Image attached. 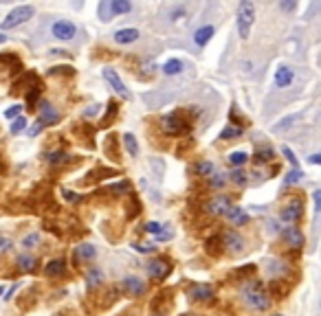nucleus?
Returning <instances> with one entry per match:
<instances>
[{
  "label": "nucleus",
  "instance_id": "f257e3e1",
  "mask_svg": "<svg viewBox=\"0 0 321 316\" xmlns=\"http://www.w3.org/2000/svg\"><path fill=\"white\" fill-rule=\"evenodd\" d=\"M242 299L244 303L251 307V310H268V305H271V299H268V295L264 290H262V285L258 281H249L242 288Z\"/></svg>",
  "mask_w": 321,
  "mask_h": 316
},
{
  "label": "nucleus",
  "instance_id": "f03ea898",
  "mask_svg": "<svg viewBox=\"0 0 321 316\" xmlns=\"http://www.w3.org/2000/svg\"><path fill=\"white\" fill-rule=\"evenodd\" d=\"M253 22H255V7L251 0H242V3L238 5V33L242 40L249 38Z\"/></svg>",
  "mask_w": 321,
  "mask_h": 316
},
{
  "label": "nucleus",
  "instance_id": "7ed1b4c3",
  "mask_svg": "<svg viewBox=\"0 0 321 316\" xmlns=\"http://www.w3.org/2000/svg\"><path fill=\"white\" fill-rule=\"evenodd\" d=\"M33 13H35V9H33L31 5H20V7H16L13 11H9V16L3 20V25H0V27H3V29L20 27V25H25L27 20H31Z\"/></svg>",
  "mask_w": 321,
  "mask_h": 316
},
{
  "label": "nucleus",
  "instance_id": "20e7f679",
  "mask_svg": "<svg viewBox=\"0 0 321 316\" xmlns=\"http://www.w3.org/2000/svg\"><path fill=\"white\" fill-rule=\"evenodd\" d=\"M161 128H163L165 134L176 136V134H183L187 130V123L180 119V112H172V114H165L163 119H161Z\"/></svg>",
  "mask_w": 321,
  "mask_h": 316
},
{
  "label": "nucleus",
  "instance_id": "39448f33",
  "mask_svg": "<svg viewBox=\"0 0 321 316\" xmlns=\"http://www.w3.org/2000/svg\"><path fill=\"white\" fill-rule=\"evenodd\" d=\"M101 75H104L106 82L112 86V90H114V92H119L123 99H130V90L126 88V84L121 82V77L117 75V72H114L112 68H104V70H101Z\"/></svg>",
  "mask_w": 321,
  "mask_h": 316
},
{
  "label": "nucleus",
  "instance_id": "423d86ee",
  "mask_svg": "<svg viewBox=\"0 0 321 316\" xmlns=\"http://www.w3.org/2000/svg\"><path fill=\"white\" fill-rule=\"evenodd\" d=\"M51 31H53V35L57 40H73L75 38V33H77V27L68 20H57Z\"/></svg>",
  "mask_w": 321,
  "mask_h": 316
},
{
  "label": "nucleus",
  "instance_id": "0eeeda50",
  "mask_svg": "<svg viewBox=\"0 0 321 316\" xmlns=\"http://www.w3.org/2000/svg\"><path fill=\"white\" fill-rule=\"evenodd\" d=\"M302 211H304V204H302V200H293L290 204H286V207L282 209L280 217L284 220V222H288V226H290V224H295L297 220L302 217Z\"/></svg>",
  "mask_w": 321,
  "mask_h": 316
},
{
  "label": "nucleus",
  "instance_id": "6e6552de",
  "mask_svg": "<svg viewBox=\"0 0 321 316\" xmlns=\"http://www.w3.org/2000/svg\"><path fill=\"white\" fill-rule=\"evenodd\" d=\"M229 209H231V200L227 196H216L207 202V213H211V215H227Z\"/></svg>",
  "mask_w": 321,
  "mask_h": 316
},
{
  "label": "nucleus",
  "instance_id": "1a4fd4ad",
  "mask_svg": "<svg viewBox=\"0 0 321 316\" xmlns=\"http://www.w3.org/2000/svg\"><path fill=\"white\" fill-rule=\"evenodd\" d=\"M40 123L42 126H55L57 121H60V112L51 106V104H47V101H40Z\"/></svg>",
  "mask_w": 321,
  "mask_h": 316
},
{
  "label": "nucleus",
  "instance_id": "9d476101",
  "mask_svg": "<svg viewBox=\"0 0 321 316\" xmlns=\"http://www.w3.org/2000/svg\"><path fill=\"white\" fill-rule=\"evenodd\" d=\"M121 288L126 290L130 297H141L143 292H145V283L139 277H126L121 281Z\"/></svg>",
  "mask_w": 321,
  "mask_h": 316
},
{
  "label": "nucleus",
  "instance_id": "9b49d317",
  "mask_svg": "<svg viewBox=\"0 0 321 316\" xmlns=\"http://www.w3.org/2000/svg\"><path fill=\"white\" fill-rule=\"evenodd\" d=\"M222 241H224V246H227L231 253H236V255L244 251V239L240 237V235H238L236 231H224Z\"/></svg>",
  "mask_w": 321,
  "mask_h": 316
},
{
  "label": "nucleus",
  "instance_id": "f8f14e48",
  "mask_svg": "<svg viewBox=\"0 0 321 316\" xmlns=\"http://www.w3.org/2000/svg\"><path fill=\"white\" fill-rule=\"evenodd\" d=\"M282 237L290 248H302L304 246V235L299 229H295V226H286V229L282 231Z\"/></svg>",
  "mask_w": 321,
  "mask_h": 316
},
{
  "label": "nucleus",
  "instance_id": "ddd939ff",
  "mask_svg": "<svg viewBox=\"0 0 321 316\" xmlns=\"http://www.w3.org/2000/svg\"><path fill=\"white\" fill-rule=\"evenodd\" d=\"M170 270H172V266L165 259H156V261L148 263V275L152 279H165L167 275H170Z\"/></svg>",
  "mask_w": 321,
  "mask_h": 316
},
{
  "label": "nucleus",
  "instance_id": "4468645a",
  "mask_svg": "<svg viewBox=\"0 0 321 316\" xmlns=\"http://www.w3.org/2000/svg\"><path fill=\"white\" fill-rule=\"evenodd\" d=\"M172 97H174V94H172V92H167V90H156V92H148V94H143L145 104L152 106V108H161V106H165Z\"/></svg>",
  "mask_w": 321,
  "mask_h": 316
},
{
  "label": "nucleus",
  "instance_id": "2eb2a0df",
  "mask_svg": "<svg viewBox=\"0 0 321 316\" xmlns=\"http://www.w3.org/2000/svg\"><path fill=\"white\" fill-rule=\"evenodd\" d=\"M187 295H189V299H192V301H207V299L214 297V290H211V285L196 283V285H192V288H189Z\"/></svg>",
  "mask_w": 321,
  "mask_h": 316
},
{
  "label": "nucleus",
  "instance_id": "dca6fc26",
  "mask_svg": "<svg viewBox=\"0 0 321 316\" xmlns=\"http://www.w3.org/2000/svg\"><path fill=\"white\" fill-rule=\"evenodd\" d=\"M293 70L288 68V66H280V68L275 70V86L277 88H286V86H290L293 84Z\"/></svg>",
  "mask_w": 321,
  "mask_h": 316
},
{
  "label": "nucleus",
  "instance_id": "f3484780",
  "mask_svg": "<svg viewBox=\"0 0 321 316\" xmlns=\"http://www.w3.org/2000/svg\"><path fill=\"white\" fill-rule=\"evenodd\" d=\"M139 40V31L136 29H119L114 33V42L119 44H130V42H136Z\"/></svg>",
  "mask_w": 321,
  "mask_h": 316
},
{
  "label": "nucleus",
  "instance_id": "a211bd4d",
  "mask_svg": "<svg viewBox=\"0 0 321 316\" xmlns=\"http://www.w3.org/2000/svg\"><path fill=\"white\" fill-rule=\"evenodd\" d=\"M227 220H229L231 224H246V222H249V215H246L244 209L231 207V209L227 211Z\"/></svg>",
  "mask_w": 321,
  "mask_h": 316
},
{
  "label": "nucleus",
  "instance_id": "6ab92c4d",
  "mask_svg": "<svg viewBox=\"0 0 321 316\" xmlns=\"http://www.w3.org/2000/svg\"><path fill=\"white\" fill-rule=\"evenodd\" d=\"M66 273V261L64 259H53L47 263V275L49 277H62Z\"/></svg>",
  "mask_w": 321,
  "mask_h": 316
},
{
  "label": "nucleus",
  "instance_id": "aec40b11",
  "mask_svg": "<svg viewBox=\"0 0 321 316\" xmlns=\"http://www.w3.org/2000/svg\"><path fill=\"white\" fill-rule=\"evenodd\" d=\"M211 35H214V27L207 25V27H200L198 31L194 33V42L198 44V46H205V44L211 40Z\"/></svg>",
  "mask_w": 321,
  "mask_h": 316
},
{
  "label": "nucleus",
  "instance_id": "412c9836",
  "mask_svg": "<svg viewBox=\"0 0 321 316\" xmlns=\"http://www.w3.org/2000/svg\"><path fill=\"white\" fill-rule=\"evenodd\" d=\"M97 257V248H95L93 244H82L77 246V259L79 261H90Z\"/></svg>",
  "mask_w": 321,
  "mask_h": 316
},
{
  "label": "nucleus",
  "instance_id": "4be33fe9",
  "mask_svg": "<svg viewBox=\"0 0 321 316\" xmlns=\"http://www.w3.org/2000/svg\"><path fill=\"white\" fill-rule=\"evenodd\" d=\"M104 281V273L99 268H93L88 275H86V290H95L97 285Z\"/></svg>",
  "mask_w": 321,
  "mask_h": 316
},
{
  "label": "nucleus",
  "instance_id": "5701e85b",
  "mask_svg": "<svg viewBox=\"0 0 321 316\" xmlns=\"http://www.w3.org/2000/svg\"><path fill=\"white\" fill-rule=\"evenodd\" d=\"M183 68H185V64L180 60H170V62H165L163 72L165 75H178V72H183Z\"/></svg>",
  "mask_w": 321,
  "mask_h": 316
},
{
  "label": "nucleus",
  "instance_id": "b1692460",
  "mask_svg": "<svg viewBox=\"0 0 321 316\" xmlns=\"http://www.w3.org/2000/svg\"><path fill=\"white\" fill-rule=\"evenodd\" d=\"M16 263H18L20 270H25V273H31V270L35 268V259H33L31 255H20L18 259H16Z\"/></svg>",
  "mask_w": 321,
  "mask_h": 316
},
{
  "label": "nucleus",
  "instance_id": "393cba45",
  "mask_svg": "<svg viewBox=\"0 0 321 316\" xmlns=\"http://www.w3.org/2000/svg\"><path fill=\"white\" fill-rule=\"evenodd\" d=\"M123 145H126V150L132 158L139 156V145H136V138L132 134H123Z\"/></svg>",
  "mask_w": 321,
  "mask_h": 316
},
{
  "label": "nucleus",
  "instance_id": "a878e982",
  "mask_svg": "<svg viewBox=\"0 0 321 316\" xmlns=\"http://www.w3.org/2000/svg\"><path fill=\"white\" fill-rule=\"evenodd\" d=\"M227 160H229V163H231L233 167H238V169H240V167H242V165L246 163V160H249V154H246V152H231Z\"/></svg>",
  "mask_w": 321,
  "mask_h": 316
},
{
  "label": "nucleus",
  "instance_id": "bb28decb",
  "mask_svg": "<svg viewBox=\"0 0 321 316\" xmlns=\"http://www.w3.org/2000/svg\"><path fill=\"white\" fill-rule=\"evenodd\" d=\"M196 172H198L200 176H205V178H211V176L216 174V167H214L211 160H202V163L196 165Z\"/></svg>",
  "mask_w": 321,
  "mask_h": 316
},
{
  "label": "nucleus",
  "instance_id": "cd10ccee",
  "mask_svg": "<svg viewBox=\"0 0 321 316\" xmlns=\"http://www.w3.org/2000/svg\"><path fill=\"white\" fill-rule=\"evenodd\" d=\"M112 3H108V0H104V3H99V18L108 22V20H112Z\"/></svg>",
  "mask_w": 321,
  "mask_h": 316
},
{
  "label": "nucleus",
  "instance_id": "c85d7f7f",
  "mask_svg": "<svg viewBox=\"0 0 321 316\" xmlns=\"http://www.w3.org/2000/svg\"><path fill=\"white\" fill-rule=\"evenodd\" d=\"M150 167H152V172H154V178H163V172H165V163H163V158H152L150 160Z\"/></svg>",
  "mask_w": 321,
  "mask_h": 316
},
{
  "label": "nucleus",
  "instance_id": "c756f323",
  "mask_svg": "<svg viewBox=\"0 0 321 316\" xmlns=\"http://www.w3.org/2000/svg\"><path fill=\"white\" fill-rule=\"evenodd\" d=\"M132 11V5L128 0H114L112 3V13H130Z\"/></svg>",
  "mask_w": 321,
  "mask_h": 316
},
{
  "label": "nucleus",
  "instance_id": "7c9ffc66",
  "mask_svg": "<svg viewBox=\"0 0 321 316\" xmlns=\"http://www.w3.org/2000/svg\"><path fill=\"white\" fill-rule=\"evenodd\" d=\"M38 244H40V233H29L22 239V248H27V251H31V248H35Z\"/></svg>",
  "mask_w": 321,
  "mask_h": 316
},
{
  "label": "nucleus",
  "instance_id": "2f4dec72",
  "mask_svg": "<svg viewBox=\"0 0 321 316\" xmlns=\"http://www.w3.org/2000/svg\"><path fill=\"white\" fill-rule=\"evenodd\" d=\"M47 160H49L51 165H57V163L68 160V154L66 152H51V154H47Z\"/></svg>",
  "mask_w": 321,
  "mask_h": 316
},
{
  "label": "nucleus",
  "instance_id": "473e14b6",
  "mask_svg": "<svg viewBox=\"0 0 321 316\" xmlns=\"http://www.w3.org/2000/svg\"><path fill=\"white\" fill-rule=\"evenodd\" d=\"M13 248V239L9 237V235H5V233H0V255H5V253H9Z\"/></svg>",
  "mask_w": 321,
  "mask_h": 316
},
{
  "label": "nucleus",
  "instance_id": "72a5a7b5",
  "mask_svg": "<svg viewBox=\"0 0 321 316\" xmlns=\"http://www.w3.org/2000/svg\"><path fill=\"white\" fill-rule=\"evenodd\" d=\"M253 160H255V163H271V160H273V150H260L253 156Z\"/></svg>",
  "mask_w": 321,
  "mask_h": 316
},
{
  "label": "nucleus",
  "instance_id": "f704fd0d",
  "mask_svg": "<svg viewBox=\"0 0 321 316\" xmlns=\"http://www.w3.org/2000/svg\"><path fill=\"white\" fill-rule=\"evenodd\" d=\"M224 182H227V174H220V172H216L214 176H211V180H209V187H214V189H220Z\"/></svg>",
  "mask_w": 321,
  "mask_h": 316
},
{
  "label": "nucleus",
  "instance_id": "c9c22d12",
  "mask_svg": "<svg viewBox=\"0 0 321 316\" xmlns=\"http://www.w3.org/2000/svg\"><path fill=\"white\" fill-rule=\"evenodd\" d=\"M132 248H134L136 253H143V255H150V253L156 251L154 244H145V241H136V244H132Z\"/></svg>",
  "mask_w": 321,
  "mask_h": 316
},
{
  "label": "nucleus",
  "instance_id": "e433bc0d",
  "mask_svg": "<svg viewBox=\"0 0 321 316\" xmlns=\"http://www.w3.org/2000/svg\"><path fill=\"white\" fill-rule=\"evenodd\" d=\"M229 176H231V180L236 182V185H246V180H249V178H246V174L242 172V169H233V172H231Z\"/></svg>",
  "mask_w": 321,
  "mask_h": 316
},
{
  "label": "nucleus",
  "instance_id": "4c0bfd02",
  "mask_svg": "<svg viewBox=\"0 0 321 316\" xmlns=\"http://www.w3.org/2000/svg\"><path fill=\"white\" fill-rule=\"evenodd\" d=\"M302 169H293V172H288V176L284 178V185H295V182L302 180Z\"/></svg>",
  "mask_w": 321,
  "mask_h": 316
},
{
  "label": "nucleus",
  "instance_id": "58836bf2",
  "mask_svg": "<svg viewBox=\"0 0 321 316\" xmlns=\"http://www.w3.org/2000/svg\"><path fill=\"white\" fill-rule=\"evenodd\" d=\"M25 128H27V119L25 116H18V119L11 123V134H20V132H25Z\"/></svg>",
  "mask_w": 321,
  "mask_h": 316
},
{
  "label": "nucleus",
  "instance_id": "ea45409f",
  "mask_svg": "<svg viewBox=\"0 0 321 316\" xmlns=\"http://www.w3.org/2000/svg\"><path fill=\"white\" fill-rule=\"evenodd\" d=\"M172 237H174V229H172L170 224H165V229L161 231L154 239H156V241H167V239H172Z\"/></svg>",
  "mask_w": 321,
  "mask_h": 316
},
{
  "label": "nucleus",
  "instance_id": "a19ab883",
  "mask_svg": "<svg viewBox=\"0 0 321 316\" xmlns=\"http://www.w3.org/2000/svg\"><path fill=\"white\" fill-rule=\"evenodd\" d=\"M242 134V130L240 128H224L222 132H220V138L224 141V138H236V136H240Z\"/></svg>",
  "mask_w": 321,
  "mask_h": 316
},
{
  "label": "nucleus",
  "instance_id": "79ce46f5",
  "mask_svg": "<svg viewBox=\"0 0 321 316\" xmlns=\"http://www.w3.org/2000/svg\"><path fill=\"white\" fill-rule=\"evenodd\" d=\"M163 229H165V224H161V222H148V224H145V231H148L150 235H154V237H156V235L163 231Z\"/></svg>",
  "mask_w": 321,
  "mask_h": 316
},
{
  "label": "nucleus",
  "instance_id": "37998d69",
  "mask_svg": "<svg viewBox=\"0 0 321 316\" xmlns=\"http://www.w3.org/2000/svg\"><path fill=\"white\" fill-rule=\"evenodd\" d=\"M282 154H284V156H286V158L290 160V165H293V169H299V165H297V158H295L293 150H290V148H282Z\"/></svg>",
  "mask_w": 321,
  "mask_h": 316
},
{
  "label": "nucleus",
  "instance_id": "c03bdc74",
  "mask_svg": "<svg viewBox=\"0 0 321 316\" xmlns=\"http://www.w3.org/2000/svg\"><path fill=\"white\" fill-rule=\"evenodd\" d=\"M20 110H22V106H11V108L5 110V116H7V119H13V116H16V119H18V116H20Z\"/></svg>",
  "mask_w": 321,
  "mask_h": 316
},
{
  "label": "nucleus",
  "instance_id": "a18cd8bd",
  "mask_svg": "<svg viewBox=\"0 0 321 316\" xmlns=\"http://www.w3.org/2000/svg\"><path fill=\"white\" fill-rule=\"evenodd\" d=\"M293 121H297V114H293V116H288V119H284L280 126H275V132H282V130H286L288 126H293Z\"/></svg>",
  "mask_w": 321,
  "mask_h": 316
},
{
  "label": "nucleus",
  "instance_id": "49530a36",
  "mask_svg": "<svg viewBox=\"0 0 321 316\" xmlns=\"http://www.w3.org/2000/svg\"><path fill=\"white\" fill-rule=\"evenodd\" d=\"M280 7H282L284 11H293L295 7H297V3H295V0H284V3H282Z\"/></svg>",
  "mask_w": 321,
  "mask_h": 316
},
{
  "label": "nucleus",
  "instance_id": "de8ad7c7",
  "mask_svg": "<svg viewBox=\"0 0 321 316\" xmlns=\"http://www.w3.org/2000/svg\"><path fill=\"white\" fill-rule=\"evenodd\" d=\"M128 189H130L128 182H117V185L110 187V191H128Z\"/></svg>",
  "mask_w": 321,
  "mask_h": 316
},
{
  "label": "nucleus",
  "instance_id": "09e8293b",
  "mask_svg": "<svg viewBox=\"0 0 321 316\" xmlns=\"http://www.w3.org/2000/svg\"><path fill=\"white\" fill-rule=\"evenodd\" d=\"M64 198H66L68 202H77L79 196H75V191H64Z\"/></svg>",
  "mask_w": 321,
  "mask_h": 316
},
{
  "label": "nucleus",
  "instance_id": "8fccbe9b",
  "mask_svg": "<svg viewBox=\"0 0 321 316\" xmlns=\"http://www.w3.org/2000/svg\"><path fill=\"white\" fill-rule=\"evenodd\" d=\"M312 198H315V209H317V213L321 211V191H315L312 193Z\"/></svg>",
  "mask_w": 321,
  "mask_h": 316
},
{
  "label": "nucleus",
  "instance_id": "3c124183",
  "mask_svg": "<svg viewBox=\"0 0 321 316\" xmlns=\"http://www.w3.org/2000/svg\"><path fill=\"white\" fill-rule=\"evenodd\" d=\"M99 112V106L97 104H95L93 108H88V110H86V112H84V116H88V119H90V116H95V114H97Z\"/></svg>",
  "mask_w": 321,
  "mask_h": 316
},
{
  "label": "nucleus",
  "instance_id": "603ef678",
  "mask_svg": "<svg viewBox=\"0 0 321 316\" xmlns=\"http://www.w3.org/2000/svg\"><path fill=\"white\" fill-rule=\"evenodd\" d=\"M312 165H321V154H312V156L308 158Z\"/></svg>",
  "mask_w": 321,
  "mask_h": 316
},
{
  "label": "nucleus",
  "instance_id": "864d4df0",
  "mask_svg": "<svg viewBox=\"0 0 321 316\" xmlns=\"http://www.w3.org/2000/svg\"><path fill=\"white\" fill-rule=\"evenodd\" d=\"M5 40H7V38H5V35H3V33H0V44H3Z\"/></svg>",
  "mask_w": 321,
  "mask_h": 316
},
{
  "label": "nucleus",
  "instance_id": "5fc2aeb1",
  "mask_svg": "<svg viewBox=\"0 0 321 316\" xmlns=\"http://www.w3.org/2000/svg\"><path fill=\"white\" fill-rule=\"evenodd\" d=\"M5 295V288H3V285H0V297H3Z\"/></svg>",
  "mask_w": 321,
  "mask_h": 316
},
{
  "label": "nucleus",
  "instance_id": "6e6d98bb",
  "mask_svg": "<svg viewBox=\"0 0 321 316\" xmlns=\"http://www.w3.org/2000/svg\"><path fill=\"white\" fill-rule=\"evenodd\" d=\"M185 316H198V314H185Z\"/></svg>",
  "mask_w": 321,
  "mask_h": 316
},
{
  "label": "nucleus",
  "instance_id": "4d7b16f0",
  "mask_svg": "<svg viewBox=\"0 0 321 316\" xmlns=\"http://www.w3.org/2000/svg\"><path fill=\"white\" fill-rule=\"evenodd\" d=\"M273 316H282V314H273Z\"/></svg>",
  "mask_w": 321,
  "mask_h": 316
},
{
  "label": "nucleus",
  "instance_id": "13d9d810",
  "mask_svg": "<svg viewBox=\"0 0 321 316\" xmlns=\"http://www.w3.org/2000/svg\"><path fill=\"white\" fill-rule=\"evenodd\" d=\"M156 316H161V314H156Z\"/></svg>",
  "mask_w": 321,
  "mask_h": 316
}]
</instances>
